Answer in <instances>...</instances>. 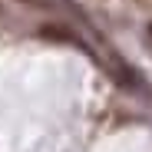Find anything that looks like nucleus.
Masks as SVG:
<instances>
[{"label": "nucleus", "instance_id": "f257e3e1", "mask_svg": "<svg viewBox=\"0 0 152 152\" xmlns=\"http://www.w3.org/2000/svg\"><path fill=\"white\" fill-rule=\"evenodd\" d=\"M23 4H40V0H23Z\"/></svg>", "mask_w": 152, "mask_h": 152}, {"label": "nucleus", "instance_id": "f03ea898", "mask_svg": "<svg viewBox=\"0 0 152 152\" xmlns=\"http://www.w3.org/2000/svg\"><path fill=\"white\" fill-rule=\"evenodd\" d=\"M149 37H152V23H149Z\"/></svg>", "mask_w": 152, "mask_h": 152}]
</instances>
